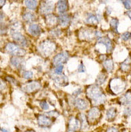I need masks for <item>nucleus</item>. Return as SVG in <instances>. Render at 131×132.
<instances>
[{
	"instance_id": "nucleus-1",
	"label": "nucleus",
	"mask_w": 131,
	"mask_h": 132,
	"mask_svg": "<svg viewBox=\"0 0 131 132\" xmlns=\"http://www.w3.org/2000/svg\"><path fill=\"white\" fill-rule=\"evenodd\" d=\"M86 95L94 105H99L104 103L106 96L102 89L97 85H91L86 89Z\"/></svg>"
},
{
	"instance_id": "nucleus-2",
	"label": "nucleus",
	"mask_w": 131,
	"mask_h": 132,
	"mask_svg": "<svg viewBox=\"0 0 131 132\" xmlns=\"http://www.w3.org/2000/svg\"><path fill=\"white\" fill-rule=\"evenodd\" d=\"M55 50V45L52 42L45 41L39 45V51L43 55L49 56L53 53Z\"/></svg>"
},
{
	"instance_id": "nucleus-3",
	"label": "nucleus",
	"mask_w": 131,
	"mask_h": 132,
	"mask_svg": "<svg viewBox=\"0 0 131 132\" xmlns=\"http://www.w3.org/2000/svg\"><path fill=\"white\" fill-rule=\"evenodd\" d=\"M109 86L114 94H118L125 90L126 83L120 78H115L110 81Z\"/></svg>"
},
{
	"instance_id": "nucleus-4",
	"label": "nucleus",
	"mask_w": 131,
	"mask_h": 132,
	"mask_svg": "<svg viewBox=\"0 0 131 132\" xmlns=\"http://www.w3.org/2000/svg\"><path fill=\"white\" fill-rule=\"evenodd\" d=\"M6 52L10 55H14V56L21 57L25 54V51L23 49L21 48L18 45L13 44V43H9L5 46Z\"/></svg>"
},
{
	"instance_id": "nucleus-5",
	"label": "nucleus",
	"mask_w": 131,
	"mask_h": 132,
	"mask_svg": "<svg viewBox=\"0 0 131 132\" xmlns=\"http://www.w3.org/2000/svg\"><path fill=\"white\" fill-rule=\"evenodd\" d=\"M11 34L13 39L18 44H19V45L23 46V47H26V46H27V44H28L27 40L26 39L25 37L23 36L22 34L19 32V31L13 29L11 31Z\"/></svg>"
},
{
	"instance_id": "nucleus-6",
	"label": "nucleus",
	"mask_w": 131,
	"mask_h": 132,
	"mask_svg": "<svg viewBox=\"0 0 131 132\" xmlns=\"http://www.w3.org/2000/svg\"><path fill=\"white\" fill-rule=\"evenodd\" d=\"M69 58V53L66 52H61V53H58L54 57L53 60V63L54 65H60L63 63H65L67 60Z\"/></svg>"
},
{
	"instance_id": "nucleus-7",
	"label": "nucleus",
	"mask_w": 131,
	"mask_h": 132,
	"mask_svg": "<svg viewBox=\"0 0 131 132\" xmlns=\"http://www.w3.org/2000/svg\"><path fill=\"white\" fill-rule=\"evenodd\" d=\"M41 84L38 81H32L27 83L23 86V90L26 93H33L40 89Z\"/></svg>"
},
{
	"instance_id": "nucleus-8",
	"label": "nucleus",
	"mask_w": 131,
	"mask_h": 132,
	"mask_svg": "<svg viewBox=\"0 0 131 132\" xmlns=\"http://www.w3.org/2000/svg\"><path fill=\"white\" fill-rule=\"evenodd\" d=\"M54 7V4L52 2H42L39 7V11L42 14H48L52 12Z\"/></svg>"
},
{
	"instance_id": "nucleus-9",
	"label": "nucleus",
	"mask_w": 131,
	"mask_h": 132,
	"mask_svg": "<svg viewBox=\"0 0 131 132\" xmlns=\"http://www.w3.org/2000/svg\"><path fill=\"white\" fill-rule=\"evenodd\" d=\"M37 121H38L39 126L42 127H49L53 123V121L51 120V118L45 115H40L39 116Z\"/></svg>"
},
{
	"instance_id": "nucleus-10",
	"label": "nucleus",
	"mask_w": 131,
	"mask_h": 132,
	"mask_svg": "<svg viewBox=\"0 0 131 132\" xmlns=\"http://www.w3.org/2000/svg\"><path fill=\"white\" fill-rule=\"evenodd\" d=\"M100 116H101V112L99 109L97 108H93L89 111L87 118L90 122L93 123L99 119Z\"/></svg>"
},
{
	"instance_id": "nucleus-11",
	"label": "nucleus",
	"mask_w": 131,
	"mask_h": 132,
	"mask_svg": "<svg viewBox=\"0 0 131 132\" xmlns=\"http://www.w3.org/2000/svg\"><path fill=\"white\" fill-rule=\"evenodd\" d=\"M98 43L104 45L106 47V49H107L108 53H109V52H111L112 51L113 45H112V42H111V40H110L109 37H102V38H100L99 39Z\"/></svg>"
},
{
	"instance_id": "nucleus-12",
	"label": "nucleus",
	"mask_w": 131,
	"mask_h": 132,
	"mask_svg": "<svg viewBox=\"0 0 131 132\" xmlns=\"http://www.w3.org/2000/svg\"><path fill=\"white\" fill-rule=\"evenodd\" d=\"M81 127V122L77 118H73L69 119V130L71 131H77L80 129Z\"/></svg>"
},
{
	"instance_id": "nucleus-13",
	"label": "nucleus",
	"mask_w": 131,
	"mask_h": 132,
	"mask_svg": "<svg viewBox=\"0 0 131 132\" xmlns=\"http://www.w3.org/2000/svg\"><path fill=\"white\" fill-rule=\"evenodd\" d=\"M11 64L14 66L15 68H18V69H21L23 68L24 66V60L21 58V57L16 56L13 57L11 59Z\"/></svg>"
},
{
	"instance_id": "nucleus-14",
	"label": "nucleus",
	"mask_w": 131,
	"mask_h": 132,
	"mask_svg": "<svg viewBox=\"0 0 131 132\" xmlns=\"http://www.w3.org/2000/svg\"><path fill=\"white\" fill-rule=\"evenodd\" d=\"M67 0H59L57 3V10L60 13H64L68 10Z\"/></svg>"
},
{
	"instance_id": "nucleus-15",
	"label": "nucleus",
	"mask_w": 131,
	"mask_h": 132,
	"mask_svg": "<svg viewBox=\"0 0 131 132\" xmlns=\"http://www.w3.org/2000/svg\"><path fill=\"white\" fill-rule=\"evenodd\" d=\"M74 103H75V107L80 110H86L89 106L88 102L83 99H77L75 101Z\"/></svg>"
},
{
	"instance_id": "nucleus-16",
	"label": "nucleus",
	"mask_w": 131,
	"mask_h": 132,
	"mask_svg": "<svg viewBox=\"0 0 131 132\" xmlns=\"http://www.w3.org/2000/svg\"><path fill=\"white\" fill-rule=\"evenodd\" d=\"M59 25L62 27H65L69 24L71 21V17L68 14H63L58 18Z\"/></svg>"
},
{
	"instance_id": "nucleus-17",
	"label": "nucleus",
	"mask_w": 131,
	"mask_h": 132,
	"mask_svg": "<svg viewBox=\"0 0 131 132\" xmlns=\"http://www.w3.org/2000/svg\"><path fill=\"white\" fill-rule=\"evenodd\" d=\"M28 31L32 36H38L41 34V28L37 24H31L28 28Z\"/></svg>"
},
{
	"instance_id": "nucleus-18",
	"label": "nucleus",
	"mask_w": 131,
	"mask_h": 132,
	"mask_svg": "<svg viewBox=\"0 0 131 132\" xmlns=\"http://www.w3.org/2000/svg\"><path fill=\"white\" fill-rule=\"evenodd\" d=\"M119 102L122 105H131V92H128L126 94L121 97L119 100Z\"/></svg>"
},
{
	"instance_id": "nucleus-19",
	"label": "nucleus",
	"mask_w": 131,
	"mask_h": 132,
	"mask_svg": "<svg viewBox=\"0 0 131 132\" xmlns=\"http://www.w3.org/2000/svg\"><path fill=\"white\" fill-rule=\"evenodd\" d=\"M103 66L108 72H112L114 69V63L111 59H106L103 61Z\"/></svg>"
},
{
	"instance_id": "nucleus-20",
	"label": "nucleus",
	"mask_w": 131,
	"mask_h": 132,
	"mask_svg": "<svg viewBox=\"0 0 131 132\" xmlns=\"http://www.w3.org/2000/svg\"><path fill=\"white\" fill-rule=\"evenodd\" d=\"M58 18L55 15L51 14V13L47 15L45 18V21H46L47 24L49 26H54L55 24H56Z\"/></svg>"
},
{
	"instance_id": "nucleus-21",
	"label": "nucleus",
	"mask_w": 131,
	"mask_h": 132,
	"mask_svg": "<svg viewBox=\"0 0 131 132\" xmlns=\"http://www.w3.org/2000/svg\"><path fill=\"white\" fill-rule=\"evenodd\" d=\"M82 37L85 39H91L93 38V36H95V32H94L93 30H91L89 29H85L81 33Z\"/></svg>"
},
{
	"instance_id": "nucleus-22",
	"label": "nucleus",
	"mask_w": 131,
	"mask_h": 132,
	"mask_svg": "<svg viewBox=\"0 0 131 132\" xmlns=\"http://www.w3.org/2000/svg\"><path fill=\"white\" fill-rule=\"evenodd\" d=\"M86 22L88 23L89 24L97 25L99 23V19L97 15L93 14V13H90L86 17Z\"/></svg>"
},
{
	"instance_id": "nucleus-23",
	"label": "nucleus",
	"mask_w": 131,
	"mask_h": 132,
	"mask_svg": "<svg viewBox=\"0 0 131 132\" xmlns=\"http://www.w3.org/2000/svg\"><path fill=\"white\" fill-rule=\"evenodd\" d=\"M54 81L60 86H64L67 83V78L64 76H55L54 78Z\"/></svg>"
},
{
	"instance_id": "nucleus-24",
	"label": "nucleus",
	"mask_w": 131,
	"mask_h": 132,
	"mask_svg": "<svg viewBox=\"0 0 131 132\" xmlns=\"http://www.w3.org/2000/svg\"><path fill=\"white\" fill-rule=\"evenodd\" d=\"M117 111L116 108H111L109 109L107 111V119H108V120L113 119L117 116Z\"/></svg>"
},
{
	"instance_id": "nucleus-25",
	"label": "nucleus",
	"mask_w": 131,
	"mask_h": 132,
	"mask_svg": "<svg viewBox=\"0 0 131 132\" xmlns=\"http://www.w3.org/2000/svg\"><path fill=\"white\" fill-rule=\"evenodd\" d=\"M35 16L31 12H27L23 15V19L27 23H31L35 20Z\"/></svg>"
},
{
	"instance_id": "nucleus-26",
	"label": "nucleus",
	"mask_w": 131,
	"mask_h": 132,
	"mask_svg": "<svg viewBox=\"0 0 131 132\" xmlns=\"http://www.w3.org/2000/svg\"><path fill=\"white\" fill-rule=\"evenodd\" d=\"M25 4L26 7L29 10H35L37 6V3L36 0H25Z\"/></svg>"
},
{
	"instance_id": "nucleus-27",
	"label": "nucleus",
	"mask_w": 131,
	"mask_h": 132,
	"mask_svg": "<svg viewBox=\"0 0 131 132\" xmlns=\"http://www.w3.org/2000/svg\"><path fill=\"white\" fill-rule=\"evenodd\" d=\"M119 24V21L117 18H112L110 21V28L115 32H118V26Z\"/></svg>"
},
{
	"instance_id": "nucleus-28",
	"label": "nucleus",
	"mask_w": 131,
	"mask_h": 132,
	"mask_svg": "<svg viewBox=\"0 0 131 132\" xmlns=\"http://www.w3.org/2000/svg\"><path fill=\"white\" fill-rule=\"evenodd\" d=\"M120 68L123 71H126V72L129 71L130 69V60L129 59L125 60L120 65Z\"/></svg>"
},
{
	"instance_id": "nucleus-29",
	"label": "nucleus",
	"mask_w": 131,
	"mask_h": 132,
	"mask_svg": "<svg viewBox=\"0 0 131 132\" xmlns=\"http://www.w3.org/2000/svg\"><path fill=\"white\" fill-rule=\"evenodd\" d=\"M80 117V122H81V127L83 129H86L87 128V119H86V116L83 113H81L79 116Z\"/></svg>"
},
{
	"instance_id": "nucleus-30",
	"label": "nucleus",
	"mask_w": 131,
	"mask_h": 132,
	"mask_svg": "<svg viewBox=\"0 0 131 132\" xmlns=\"http://www.w3.org/2000/svg\"><path fill=\"white\" fill-rule=\"evenodd\" d=\"M106 79H107V76L104 73H100L99 76L97 78V84L98 85H102V84H104L105 82Z\"/></svg>"
},
{
	"instance_id": "nucleus-31",
	"label": "nucleus",
	"mask_w": 131,
	"mask_h": 132,
	"mask_svg": "<svg viewBox=\"0 0 131 132\" xmlns=\"http://www.w3.org/2000/svg\"><path fill=\"white\" fill-rule=\"evenodd\" d=\"M22 76L23 77H24L25 79H32L33 76V73L31 71H25L23 72Z\"/></svg>"
},
{
	"instance_id": "nucleus-32",
	"label": "nucleus",
	"mask_w": 131,
	"mask_h": 132,
	"mask_svg": "<svg viewBox=\"0 0 131 132\" xmlns=\"http://www.w3.org/2000/svg\"><path fill=\"white\" fill-rule=\"evenodd\" d=\"M121 38L124 41H128L131 38V33L130 32H125L122 34Z\"/></svg>"
},
{
	"instance_id": "nucleus-33",
	"label": "nucleus",
	"mask_w": 131,
	"mask_h": 132,
	"mask_svg": "<svg viewBox=\"0 0 131 132\" xmlns=\"http://www.w3.org/2000/svg\"><path fill=\"white\" fill-rule=\"evenodd\" d=\"M126 10H129L131 7V2L130 0H120Z\"/></svg>"
},
{
	"instance_id": "nucleus-34",
	"label": "nucleus",
	"mask_w": 131,
	"mask_h": 132,
	"mask_svg": "<svg viewBox=\"0 0 131 132\" xmlns=\"http://www.w3.org/2000/svg\"><path fill=\"white\" fill-rule=\"evenodd\" d=\"M39 105H40V107L43 110H49V108L48 103H47L45 101H42V102H41Z\"/></svg>"
},
{
	"instance_id": "nucleus-35",
	"label": "nucleus",
	"mask_w": 131,
	"mask_h": 132,
	"mask_svg": "<svg viewBox=\"0 0 131 132\" xmlns=\"http://www.w3.org/2000/svg\"><path fill=\"white\" fill-rule=\"evenodd\" d=\"M63 70V66L62 65H60L57 66L55 69V73L57 75H60L62 73Z\"/></svg>"
},
{
	"instance_id": "nucleus-36",
	"label": "nucleus",
	"mask_w": 131,
	"mask_h": 132,
	"mask_svg": "<svg viewBox=\"0 0 131 132\" xmlns=\"http://www.w3.org/2000/svg\"><path fill=\"white\" fill-rule=\"evenodd\" d=\"M51 34L52 36H55V37H57V36H59L61 35V31L58 29H53V30H52L51 31Z\"/></svg>"
},
{
	"instance_id": "nucleus-37",
	"label": "nucleus",
	"mask_w": 131,
	"mask_h": 132,
	"mask_svg": "<svg viewBox=\"0 0 131 132\" xmlns=\"http://www.w3.org/2000/svg\"><path fill=\"white\" fill-rule=\"evenodd\" d=\"M85 71H86L85 67L84 66V65L81 63L80 65H79V66H78V71L80 73H84V72H85Z\"/></svg>"
},
{
	"instance_id": "nucleus-38",
	"label": "nucleus",
	"mask_w": 131,
	"mask_h": 132,
	"mask_svg": "<svg viewBox=\"0 0 131 132\" xmlns=\"http://www.w3.org/2000/svg\"><path fill=\"white\" fill-rule=\"evenodd\" d=\"M46 114L49 116H53V117H57V116H59V113L55 111H51L50 112L47 113Z\"/></svg>"
},
{
	"instance_id": "nucleus-39",
	"label": "nucleus",
	"mask_w": 131,
	"mask_h": 132,
	"mask_svg": "<svg viewBox=\"0 0 131 132\" xmlns=\"http://www.w3.org/2000/svg\"><path fill=\"white\" fill-rule=\"evenodd\" d=\"M124 114L126 116H129L131 115V108H127L124 111Z\"/></svg>"
},
{
	"instance_id": "nucleus-40",
	"label": "nucleus",
	"mask_w": 131,
	"mask_h": 132,
	"mask_svg": "<svg viewBox=\"0 0 131 132\" xmlns=\"http://www.w3.org/2000/svg\"><path fill=\"white\" fill-rule=\"evenodd\" d=\"M106 132H119L118 129L117 128H115L114 127H109V129H107V130L106 131Z\"/></svg>"
},
{
	"instance_id": "nucleus-41",
	"label": "nucleus",
	"mask_w": 131,
	"mask_h": 132,
	"mask_svg": "<svg viewBox=\"0 0 131 132\" xmlns=\"http://www.w3.org/2000/svg\"><path fill=\"white\" fill-rule=\"evenodd\" d=\"M81 92H82L81 89L78 88V89H77V90L75 91V92H73V95L75 97H77L78 95H80V94H81Z\"/></svg>"
},
{
	"instance_id": "nucleus-42",
	"label": "nucleus",
	"mask_w": 131,
	"mask_h": 132,
	"mask_svg": "<svg viewBox=\"0 0 131 132\" xmlns=\"http://www.w3.org/2000/svg\"><path fill=\"white\" fill-rule=\"evenodd\" d=\"M6 85H5V82H3V81L0 80V90H3L5 89Z\"/></svg>"
},
{
	"instance_id": "nucleus-43",
	"label": "nucleus",
	"mask_w": 131,
	"mask_h": 132,
	"mask_svg": "<svg viewBox=\"0 0 131 132\" xmlns=\"http://www.w3.org/2000/svg\"><path fill=\"white\" fill-rule=\"evenodd\" d=\"M5 3V0H0V8H2V7L4 5Z\"/></svg>"
},
{
	"instance_id": "nucleus-44",
	"label": "nucleus",
	"mask_w": 131,
	"mask_h": 132,
	"mask_svg": "<svg viewBox=\"0 0 131 132\" xmlns=\"http://www.w3.org/2000/svg\"><path fill=\"white\" fill-rule=\"evenodd\" d=\"M1 131L2 132H10V131L9 129H6V128H4V127H2V128H0Z\"/></svg>"
},
{
	"instance_id": "nucleus-45",
	"label": "nucleus",
	"mask_w": 131,
	"mask_h": 132,
	"mask_svg": "<svg viewBox=\"0 0 131 132\" xmlns=\"http://www.w3.org/2000/svg\"><path fill=\"white\" fill-rule=\"evenodd\" d=\"M126 14L128 15V16L129 17L130 19V20H131V11H130H130H127V12H126Z\"/></svg>"
},
{
	"instance_id": "nucleus-46",
	"label": "nucleus",
	"mask_w": 131,
	"mask_h": 132,
	"mask_svg": "<svg viewBox=\"0 0 131 132\" xmlns=\"http://www.w3.org/2000/svg\"><path fill=\"white\" fill-rule=\"evenodd\" d=\"M26 132H36V131H33V130H28V131H27Z\"/></svg>"
},
{
	"instance_id": "nucleus-47",
	"label": "nucleus",
	"mask_w": 131,
	"mask_h": 132,
	"mask_svg": "<svg viewBox=\"0 0 131 132\" xmlns=\"http://www.w3.org/2000/svg\"><path fill=\"white\" fill-rule=\"evenodd\" d=\"M67 132H75L74 131H71V130H69Z\"/></svg>"
},
{
	"instance_id": "nucleus-48",
	"label": "nucleus",
	"mask_w": 131,
	"mask_h": 132,
	"mask_svg": "<svg viewBox=\"0 0 131 132\" xmlns=\"http://www.w3.org/2000/svg\"><path fill=\"white\" fill-rule=\"evenodd\" d=\"M0 97H1V95H0Z\"/></svg>"
}]
</instances>
